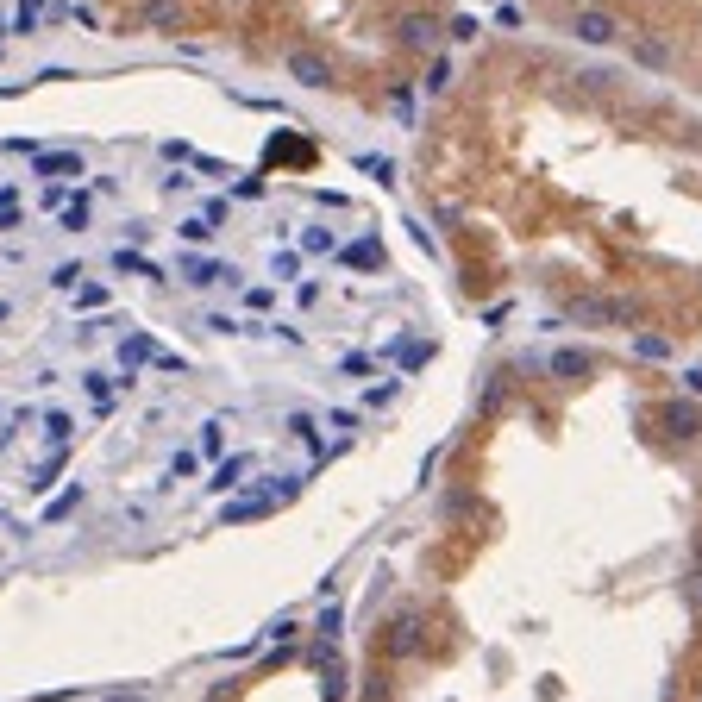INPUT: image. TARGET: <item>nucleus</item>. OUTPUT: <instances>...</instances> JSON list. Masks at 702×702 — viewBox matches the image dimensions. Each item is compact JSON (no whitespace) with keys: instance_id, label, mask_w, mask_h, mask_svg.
<instances>
[{"instance_id":"nucleus-1","label":"nucleus","mask_w":702,"mask_h":702,"mask_svg":"<svg viewBox=\"0 0 702 702\" xmlns=\"http://www.w3.org/2000/svg\"><path fill=\"white\" fill-rule=\"evenodd\" d=\"M602 345H540L552 546H446L345 659L351 702H702V395L652 377L621 446H583ZM452 533V527H446Z\"/></svg>"},{"instance_id":"nucleus-2","label":"nucleus","mask_w":702,"mask_h":702,"mask_svg":"<svg viewBox=\"0 0 702 702\" xmlns=\"http://www.w3.org/2000/svg\"><path fill=\"white\" fill-rule=\"evenodd\" d=\"M684 383H690V389H696V395H702V358H696V364H690V370H684Z\"/></svg>"}]
</instances>
